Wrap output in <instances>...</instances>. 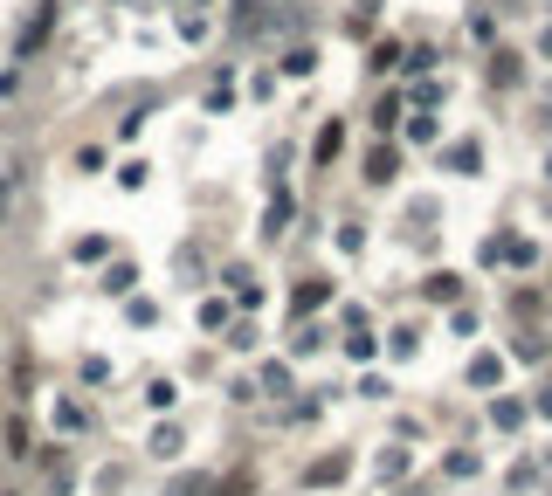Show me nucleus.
Returning a JSON list of instances; mask_svg holds the SVG:
<instances>
[{
    "label": "nucleus",
    "instance_id": "1",
    "mask_svg": "<svg viewBox=\"0 0 552 496\" xmlns=\"http://www.w3.org/2000/svg\"><path fill=\"white\" fill-rule=\"evenodd\" d=\"M394 172H401V159H394V145H380V152L366 159V180H373V186H387V180H394Z\"/></svg>",
    "mask_w": 552,
    "mask_h": 496
},
{
    "label": "nucleus",
    "instance_id": "2",
    "mask_svg": "<svg viewBox=\"0 0 552 496\" xmlns=\"http://www.w3.org/2000/svg\"><path fill=\"white\" fill-rule=\"evenodd\" d=\"M497 379H505V358H470V387H497Z\"/></svg>",
    "mask_w": 552,
    "mask_h": 496
},
{
    "label": "nucleus",
    "instance_id": "3",
    "mask_svg": "<svg viewBox=\"0 0 552 496\" xmlns=\"http://www.w3.org/2000/svg\"><path fill=\"white\" fill-rule=\"evenodd\" d=\"M325 296H331V283H325V276H304V290H297V310H318Z\"/></svg>",
    "mask_w": 552,
    "mask_h": 496
},
{
    "label": "nucleus",
    "instance_id": "4",
    "mask_svg": "<svg viewBox=\"0 0 552 496\" xmlns=\"http://www.w3.org/2000/svg\"><path fill=\"white\" fill-rule=\"evenodd\" d=\"M338 145H346V131H338V124H325V131H318V145H311V152H318V159H338Z\"/></svg>",
    "mask_w": 552,
    "mask_h": 496
},
{
    "label": "nucleus",
    "instance_id": "5",
    "mask_svg": "<svg viewBox=\"0 0 552 496\" xmlns=\"http://www.w3.org/2000/svg\"><path fill=\"white\" fill-rule=\"evenodd\" d=\"M346 476V455H331V462H311V482H338Z\"/></svg>",
    "mask_w": 552,
    "mask_h": 496
},
{
    "label": "nucleus",
    "instance_id": "6",
    "mask_svg": "<svg viewBox=\"0 0 552 496\" xmlns=\"http://www.w3.org/2000/svg\"><path fill=\"white\" fill-rule=\"evenodd\" d=\"M428 296H435V304H449V296H456V276H449V269H442V276H428Z\"/></svg>",
    "mask_w": 552,
    "mask_h": 496
}]
</instances>
